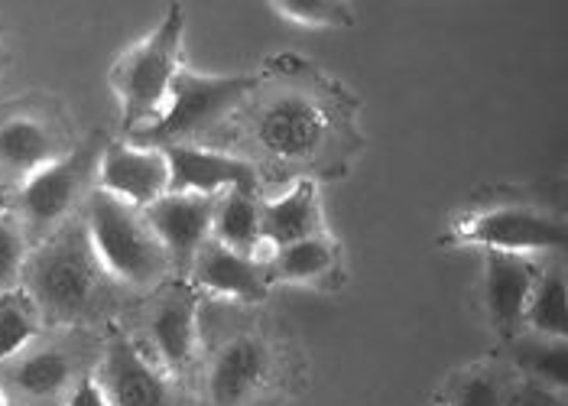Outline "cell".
I'll use <instances>...</instances> for the list:
<instances>
[{
  "mask_svg": "<svg viewBox=\"0 0 568 406\" xmlns=\"http://www.w3.org/2000/svg\"><path fill=\"white\" fill-rule=\"evenodd\" d=\"M170 163V192H192V195H221L227 189L257 192L263 195V182L257 170L221 150V146H202V143H179L166 146Z\"/></svg>",
  "mask_w": 568,
  "mask_h": 406,
  "instance_id": "cell-15",
  "label": "cell"
},
{
  "mask_svg": "<svg viewBox=\"0 0 568 406\" xmlns=\"http://www.w3.org/2000/svg\"><path fill=\"white\" fill-rule=\"evenodd\" d=\"M215 199L219 195H192V192H166L156 202L143 209L150 227L156 231L160 244L170 254L173 276L185 280L195 254L212 237L215 219Z\"/></svg>",
  "mask_w": 568,
  "mask_h": 406,
  "instance_id": "cell-14",
  "label": "cell"
},
{
  "mask_svg": "<svg viewBox=\"0 0 568 406\" xmlns=\"http://www.w3.org/2000/svg\"><path fill=\"white\" fill-rule=\"evenodd\" d=\"M128 335L173 380L189 384L202 362V296L179 276L166 280L136 303Z\"/></svg>",
  "mask_w": 568,
  "mask_h": 406,
  "instance_id": "cell-8",
  "label": "cell"
},
{
  "mask_svg": "<svg viewBox=\"0 0 568 406\" xmlns=\"http://www.w3.org/2000/svg\"><path fill=\"white\" fill-rule=\"evenodd\" d=\"M263 264L273 286H303L318 293H338L345 286V247L328 231L266 251Z\"/></svg>",
  "mask_w": 568,
  "mask_h": 406,
  "instance_id": "cell-17",
  "label": "cell"
},
{
  "mask_svg": "<svg viewBox=\"0 0 568 406\" xmlns=\"http://www.w3.org/2000/svg\"><path fill=\"white\" fill-rule=\"evenodd\" d=\"M94 377L111 406H182V384L153 364L121 322H108Z\"/></svg>",
  "mask_w": 568,
  "mask_h": 406,
  "instance_id": "cell-12",
  "label": "cell"
},
{
  "mask_svg": "<svg viewBox=\"0 0 568 406\" xmlns=\"http://www.w3.org/2000/svg\"><path fill=\"white\" fill-rule=\"evenodd\" d=\"M524 332L542 338H568V300H566V267L556 261L539 267L536 283L529 290L524 309Z\"/></svg>",
  "mask_w": 568,
  "mask_h": 406,
  "instance_id": "cell-23",
  "label": "cell"
},
{
  "mask_svg": "<svg viewBox=\"0 0 568 406\" xmlns=\"http://www.w3.org/2000/svg\"><path fill=\"white\" fill-rule=\"evenodd\" d=\"M23 290L37 303L45 328H91L111 318L121 286L98 264L85 222L75 215L30 247Z\"/></svg>",
  "mask_w": 568,
  "mask_h": 406,
  "instance_id": "cell-2",
  "label": "cell"
},
{
  "mask_svg": "<svg viewBox=\"0 0 568 406\" xmlns=\"http://www.w3.org/2000/svg\"><path fill=\"white\" fill-rule=\"evenodd\" d=\"M536 273H539V264L532 257L484 251V309L490 318V328L500 335V342H510L514 335L524 332V309L529 290L536 283Z\"/></svg>",
  "mask_w": 568,
  "mask_h": 406,
  "instance_id": "cell-18",
  "label": "cell"
},
{
  "mask_svg": "<svg viewBox=\"0 0 568 406\" xmlns=\"http://www.w3.org/2000/svg\"><path fill=\"white\" fill-rule=\"evenodd\" d=\"M270 10L303 30H345L354 27V7L351 3H332V0H273Z\"/></svg>",
  "mask_w": 568,
  "mask_h": 406,
  "instance_id": "cell-25",
  "label": "cell"
},
{
  "mask_svg": "<svg viewBox=\"0 0 568 406\" xmlns=\"http://www.w3.org/2000/svg\"><path fill=\"white\" fill-rule=\"evenodd\" d=\"M59 406H111V400H108V394L101 390V384H98V377L91 371L69 390V397Z\"/></svg>",
  "mask_w": 568,
  "mask_h": 406,
  "instance_id": "cell-27",
  "label": "cell"
},
{
  "mask_svg": "<svg viewBox=\"0 0 568 406\" xmlns=\"http://www.w3.org/2000/svg\"><path fill=\"white\" fill-rule=\"evenodd\" d=\"M445 247H478L500 254H562L566 219L529 202H487L462 212L442 234Z\"/></svg>",
  "mask_w": 568,
  "mask_h": 406,
  "instance_id": "cell-10",
  "label": "cell"
},
{
  "mask_svg": "<svg viewBox=\"0 0 568 406\" xmlns=\"http://www.w3.org/2000/svg\"><path fill=\"white\" fill-rule=\"evenodd\" d=\"M101 338L91 328H45L23 352L0 364V390L10 404L59 406L94 371Z\"/></svg>",
  "mask_w": 568,
  "mask_h": 406,
  "instance_id": "cell-6",
  "label": "cell"
},
{
  "mask_svg": "<svg viewBox=\"0 0 568 406\" xmlns=\"http://www.w3.org/2000/svg\"><path fill=\"white\" fill-rule=\"evenodd\" d=\"M104 136L91 134L82 143H75L72 153L62 160L43 166L17 189H10V212L23 225L30 244L45 241L52 231L72 222L88 195L98 189V163L104 153Z\"/></svg>",
  "mask_w": 568,
  "mask_h": 406,
  "instance_id": "cell-9",
  "label": "cell"
},
{
  "mask_svg": "<svg viewBox=\"0 0 568 406\" xmlns=\"http://www.w3.org/2000/svg\"><path fill=\"white\" fill-rule=\"evenodd\" d=\"M98 189L146 209L170 192V163L163 150L136 146L131 140H108L98 163Z\"/></svg>",
  "mask_w": 568,
  "mask_h": 406,
  "instance_id": "cell-16",
  "label": "cell"
},
{
  "mask_svg": "<svg viewBox=\"0 0 568 406\" xmlns=\"http://www.w3.org/2000/svg\"><path fill=\"white\" fill-rule=\"evenodd\" d=\"M257 85V72L247 75H202L189 65L179 69L166 108L156 124L131 134L136 146L166 150L179 143H209L227 124V118L241 108V101Z\"/></svg>",
  "mask_w": 568,
  "mask_h": 406,
  "instance_id": "cell-7",
  "label": "cell"
},
{
  "mask_svg": "<svg viewBox=\"0 0 568 406\" xmlns=\"http://www.w3.org/2000/svg\"><path fill=\"white\" fill-rule=\"evenodd\" d=\"M520 374L504 362H475L455 371L442 394V406H514L520 397Z\"/></svg>",
  "mask_w": 568,
  "mask_h": 406,
  "instance_id": "cell-20",
  "label": "cell"
},
{
  "mask_svg": "<svg viewBox=\"0 0 568 406\" xmlns=\"http://www.w3.org/2000/svg\"><path fill=\"white\" fill-rule=\"evenodd\" d=\"M30 237L10 209L0 212V293L23 286V267L30 257Z\"/></svg>",
  "mask_w": 568,
  "mask_h": 406,
  "instance_id": "cell-26",
  "label": "cell"
},
{
  "mask_svg": "<svg viewBox=\"0 0 568 406\" xmlns=\"http://www.w3.org/2000/svg\"><path fill=\"white\" fill-rule=\"evenodd\" d=\"M79 215L85 222L98 264L118 286L146 296L173 280L170 254L146 222L143 209L94 189Z\"/></svg>",
  "mask_w": 568,
  "mask_h": 406,
  "instance_id": "cell-4",
  "label": "cell"
},
{
  "mask_svg": "<svg viewBox=\"0 0 568 406\" xmlns=\"http://www.w3.org/2000/svg\"><path fill=\"white\" fill-rule=\"evenodd\" d=\"M185 283L205 300L237 303V306H261L270 296L273 283L263 257H247L237 251H227L219 241H205L195 254L192 267L185 273Z\"/></svg>",
  "mask_w": 568,
  "mask_h": 406,
  "instance_id": "cell-13",
  "label": "cell"
},
{
  "mask_svg": "<svg viewBox=\"0 0 568 406\" xmlns=\"http://www.w3.org/2000/svg\"><path fill=\"white\" fill-rule=\"evenodd\" d=\"M182 40H185V10L173 3L166 17L133 45H128L111 72L108 82L121 101V131L124 136L140 134L160 121L166 98L173 89L182 62Z\"/></svg>",
  "mask_w": 568,
  "mask_h": 406,
  "instance_id": "cell-5",
  "label": "cell"
},
{
  "mask_svg": "<svg viewBox=\"0 0 568 406\" xmlns=\"http://www.w3.org/2000/svg\"><path fill=\"white\" fill-rule=\"evenodd\" d=\"M3 209H10V189L0 185V212H3Z\"/></svg>",
  "mask_w": 568,
  "mask_h": 406,
  "instance_id": "cell-28",
  "label": "cell"
},
{
  "mask_svg": "<svg viewBox=\"0 0 568 406\" xmlns=\"http://www.w3.org/2000/svg\"><path fill=\"white\" fill-rule=\"evenodd\" d=\"M357 114V98L338 79L280 52L257 72V85L219 136L227 153L257 170L261 182L342 180L364 146Z\"/></svg>",
  "mask_w": 568,
  "mask_h": 406,
  "instance_id": "cell-1",
  "label": "cell"
},
{
  "mask_svg": "<svg viewBox=\"0 0 568 406\" xmlns=\"http://www.w3.org/2000/svg\"><path fill=\"white\" fill-rule=\"evenodd\" d=\"M202 406H283L303 384L293 345L266 325H234L202 342Z\"/></svg>",
  "mask_w": 568,
  "mask_h": 406,
  "instance_id": "cell-3",
  "label": "cell"
},
{
  "mask_svg": "<svg viewBox=\"0 0 568 406\" xmlns=\"http://www.w3.org/2000/svg\"><path fill=\"white\" fill-rule=\"evenodd\" d=\"M0 406H10V400H7V394L0 390Z\"/></svg>",
  "mask_w": 568,
  "mask_h": 406,
  "instance_id": "cell-29",
  "label": "cell"
},
{
  "mask_svg": "<svg viewBox=\"0 0 568 406\" xmlns=\"http://www.w3.org/2000/svg\"><path fill=\"white\" fill-rule=\"evenodd\" d=\"M43 332V316L23 286L0 293V364L10 362L17 352H23Z\"/></svg>",
  "mask_w": 568,
  "mask_h": 406,
  "instance_id": "cell-24",
  "label": "cell"
},
{
  "mask_svg": "<svg viewBox=\"0 0 568 406\" xmlns=\"http://www.w3.org/2000/svg\"><path fill=\"white\" fill-rule=\"evenodd\" d=\"M261 202L257 192L227 189L215 199V219H212V241L224 244L227 251L263 257L261 241Z\"/></svg>",
  "mask_w": 568,
  "mask_h": 406,
  "instance_id": "cell-22",
  "label": "cell"
},
{
  "mask_svg": "<svg viewBox=\"0 0 568 406\" xmlns=\"http://www.w3.org/2000/svg\"><path fill=\"white\" fill-rule=\"evenodd\" d=\"M510 367L520 380L566 400L568 394V338H542L532 332H520L507 342Z\"/></svg>",
  "mask_w": 568,
  "mask_h": 406,
  "instance_id": "cell-21",
  "label": "cell"
},
{
  "mask_svg": "<svg viewBox=\"0 0 568 406\" xmlns=\"http://www.w3.org/2000/svg\"><path fill=\"white\" fill-rule=\"evenodd\" d=\"M325 209H322V192L318 182L296 180L276 199L261 202V241L263 254L273 247H286L296 241H306L315 234H325Z\"/></svg>",
  "mask_w": 568,
  "mask_h": 406,
  "instance_id": "cell-19",
  "label": "cell"
},
{
  "mask_svg": "<svg viewBox=\"0 0 568 406\" xmlns=\"http://www.w3.org/2000/svg\"><path fill=\"white\" fill-rule=\"evenodd\" d=\"M62 111L40 104H17L0 114V185L17 189L43 166L75 150Z\"/></svg>",
  "mask_w": 568,
  "mask_h": 406,
  "instance_id": "cell-11",
  "label": "cell"
},
{
  "mask_svg": "<svg viewBox=\"0 0 568 406\" xmlns=\"http://www.w3.org/2000/svg\"><path fill=\"white\" fill-rule=\"evenodd\" d=\"M436 406H442V404H436Z\"/></svg>",
  "mask_w": 568,
  "mask_h": 406,
  "instance_id": "cell-30",
  "label": "cell"
}]
</instances>
